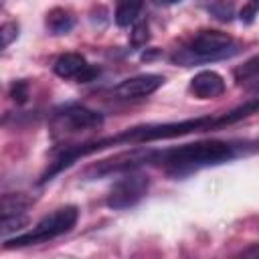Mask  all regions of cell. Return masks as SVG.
Segmentation results:
<instances>
[{
    "mask_svg": "<svg viewBox=\"0 0 259 259\" xmlns=\"http://www.w3.org/2000/svg\"><path fill=\"white\" fill-rule=\"evenodd\" d=\"M148 190V178L142 174H130L121 178L107 196V206L111 208H127L134 206Z\"/></svg>",
    "mask_w": 259,
    "mask_h": 259,
    "instance_id": "obj_5",
    "label": "cell"
},
{
    "mask_svg": "<svg viewBox=\"0 0 259 259\" xmlns=\"http://www.w3.org/2000/svg\"><path fill=\"white\" fill-rule=\"evenodd\" d=\"M239 53V45L233 42V38L227 32L221 30H202L192 38V42L172 55V61L190 67L198 63H208V61H219L227 59Z\"/></svg>",
    "mask_w": 259,
    "mask_h": 259,
    "instance_id": "obj_3",
    "label": "cell"
},
{
    "mask_svg": "<svg viewBox=\"0 0 259 259\" xmlns=\"http://www.w3.org/2000/svg\"><path fill=\"white\" fill-rule=\"evenodd\" d=\"M10 95L16 103H24L28 99V85L24 81H14L10 87Z\"/></svg>",
    "mask_w": 259,
    "mask_h": 259,
    "instance_id": "obj_17",
    "label": "cell"
},
{
    "mask_svg": "<svg viewBox=\"0 0 259 259\" xmlns=\"http://www.w3.org/2000/svg\"><path fill=\"white\" fill-rule=\"evenodd\" d=\"M144 0H117V8H115V24L117 26H130L140 10H142Z\"/></svg>",
    "mask_w": 259,
    "mask_h": 259,
    "instance_id": "obj_10",
    "label": "cell"
},
{
    "mask_svg": "<svg viewBox=\"0 0 259 259\" xmlns=\"http://www.w3.org/2000/svg\"><path fill=\"white\" fill-rule=\"evenodd\" d=\"M257 12H259V0H249V2H247V4L241 8L239 18H241V22L249 24V22H253V20H255Z\"/></svg>",
    "mask_w": 259,
    "mask_h": 259,
    "instance_id": "obj_16",
    "label": "cell"
},
{
    "mask_svg": "<svg viewBox=\"0 0 259 259\" xmlns=\"http://www.w3.org/2000/svg\"><path fill=\"white\" fill-rule=\"evenodd\" d=\"M26 206H28V200L22 198L20 194H6V196L2 198V217H8V214H22Z\"/></svg>",
    "mask_w": 259,
    "mask_h": 259,
    "instance_id": "obj_12",
    "label": "cell"
},
{
    "mask_svg": "<svg viewBox=\"0 0 259 259\" xmlns=\"http://www.w3.org/2000/svg\"><path fill=\"white\" fill-rule=\"evenodd\" d=\"M79 219V210L77 206H63V208H57L55 212L47 214L45 219H40L32 231L24 233V235H18L10 241L4 243L6 249L10 247H24V245H36V243H45V241H51L63 233H69L75 223Z\"/></svg>",
    "mask_w": 259,
    "mask_h": 259,
    "instance_id": "obj_4",
    "label": "cell"
},
{
    "mask_svg": "<svg viewBox=\"0 0 259 259\" xmlns=\"http://www.w3.org/2000/svg\"><path fill=\"white\" fill-rule=\"evenodd\" d=\"M101 115L97 111H91L81 105H71L65 111L57 113L55 117V127L63 132H81V130H91L101 125Z\"/></svg>",
    "mask_w": 259,
    "mask_h": 259,
    "instance_id": "obj_6",
    "label": "cell"
},
{
    "mask_svg": "<svg viewBox=\"0 0 259 259\" xmlns=\"http://www.w3.org/2000/svg\"><path fill=\"white\" fill-rule=\"evenodd\" d=\"M0 36H2V47L6 49L16 36H18V24L16 22H6L0 30Z\"/></svg>",
    "mask_w": 259,
    "mask_h": 259,
    "instance_id": "obj_18",
    "label": "cell"
},
{
    "mask_svg": "<svg viewBox=\"0 0 259 259\" xmlns=\"http://www.w3.org/2000/svg\"><path fill=\"white\" fill-rule=\"evenodd\" d=\"M148 38H150V28H148V24H146V22H138V24L132 28V34H130L132 45H134V47H142V45L148 42Z\"/></svg>",
    "mask_w": 259,
    "mask_h": 259,
    "instance_id": "obj_14",
    "label": "cell"
},
{
    "mask_svg": "<svg viewBox=\"0 0 259 259\" xmlns=\"http://www.w3.org/2000/svg\"><path fill=\"white\" fill-rule=\"evenodd\" d=\"M233 158V148L225 142H196L170 148L166 152H150V160L154 164H164L174 172H186L200 166L221 164Z\"/></svg>",
    "mask_w": 259,
    "mask_h": 259,
    "instance_id": "obj_2",
    "label": "cell"
},
{
    "mask_svg": "<svg viewBox=\"0 0 259 259\" xmlns=\"http://www.w3.org/2000/svg\"><path fill=\"white\" fill-rule=\"evenodd\" d=\"M176 2H180V0H154V4H158V6H170Z\"/></svg>",
    "mask_w": 259,
    "mask_h": 259,
    "instance_id": "obj_20",
    "label": "cell"
},
{
    "mask_svg": "<svg viewBox=\"0 0 259 259\" xmlns=\"http://www.w3.org/2000/svg\"><path fill=\"white\" fill-rule=\"evenodd\" d=\"M253 77H259V55L251 57L249 61H245L241 67L235 69V79H237L239 83L249 81V79H253Z\"/></svg>",
    "mask_w": 259,
    "mask_h": 259,
    "instance_id": "obj_13",
    "label": "cell"
},
{
    "mask_svg": "<svg viewBox=\"0 0 259 259\" xmlns=\"http://www.w3.org/2000/svg\"><path fill=\"white\" fill-rule=\"evenodd\" d=\"M259 111V97L253 99V101H247L243 105H239L237 109L229 111V113H223L219 117H196V119H182V121H168V123H150V125H140V127H132L123 134H117V136H111V138H103V140H97V142H91V144H83V146H75L71 150H67L55 164L51 170H47L42 174V182L45 180H51L57 172H61L63 168L71 166L77 158L85 156V154H91V152H97V150H103L107 146H113V144H138V142H156V140H168V138H178V136H184V134H192V132H206V130H219V127H225V125H231L239 119H245L249 117L251 113Z\"/></svg>",
    "mask_w": 259,
    "mask_h": 259,
    "instance_id": "obj_1",
    "label": "cell"
},
{
    "mask_svg": "<svg viewBox=\"0 0 259 259\" xmlns=\"http://www.w3.org/2000/svg\"><path fill=\"white\" fill-rule=\"evenodd\" d=\"M164 83L162 75H154V73H146V75H136L130 77L125 81H121L115 87V95L119 99H140V97H148L152 95L156 89H160Z\"/></svg>",
    "mask_w": 259,
    "mask_h": 259,
    "instance_id": "obj_7",
    "label": "cell"
},
{
    "mask_svg": "<svg viewBox=\"0 0 259 259\" xmlns=\"http://www.w3.org/2000/svg\"><path fill=\"white\" fill-rule=\"evenodd\" d=\"M95 75H97V69L87 65V67H85V69H83V71L77 75V81H79V83H87V81H91Z\"/></svg>",
    "mask_w": 259,
    "mask_h": 259,
    "instance_id": "obj_19",
    "label": "cell"
},
{
    "mask_svg": "<svg viewBox=\"0 0 259 259\" xmlns=\"http://www.w3.org/2000/svg\"><path fill=\"white\" fill-rule=\"evenodd\" d=\"M47 26H49V30H51L53 34H65V32L71 30L73 18H71V14H69L67 10L55 8V10H51V12L47 14Z\"/></svg>",
    "mask_w": 259,
    "mask_h": 259,
    "instance_id": "obj_11",
    "label": "cell"
},
{
    "mask_svg": "<svg viewBox=\"0 0 259 259\" xmlns=\"http://www.w3.org/2000/svg\"><path fill=\"white\" fill-rule=\"evenodd\" d=\"M26 225V217L24 214H8V217H2V233H10V231H16L20 227Z\"/></svg>",
    "mask_w": 259,
    "mask_h": 259,
    "instance_id": "obj_15",
    "label": "cell"
},
{
    "mask_svg": "<svg viewBox=\"0 0 259 259\" xmlns=\"http://www.w3.org/2000/svg\"><path fill=\"white\" fill-rule=\"evenodd\" d=\"M190 91L198 97V99H214L219 95H223L225 91V81L219 73L214 71H200L192 77L190 81Z\"/></svg>",
    "mask_w": 259,
    "mask_h": 259,
    "instance_id": "obj_8",
    "label": "cell"
},
{
    "mask_svg": "<svg viewBox=\"0 0 259 259\" xmlns=\"http://www.w3.org/2000/svg\"><path fill=\"white\" fill-rule=\"evenodd\" d=\"M85 67H87V63L79 53H65L55 61L53 69H55V73L59 77L67 79V77H77Z\"/></svg>",
    "mask_w": 259,
    "mask_h": 259,
    "instance_id": "obj_9",
    "label": "cell"
},
{
    "mask_svg": "<svg viewBox=\"0 0 259 259\" xmlns=\"http://www.w3.org/2000/svg\"><path fill=\"white\" fill-rule=\"evenodd\" d=\"M245 255H259V249H249L245 251Z\"/></svg>",
    "mask_w": 259,
    "mask_h": 259,
    "instance_id": "obj_21",
    "label": "cell"
}]
</instances>
